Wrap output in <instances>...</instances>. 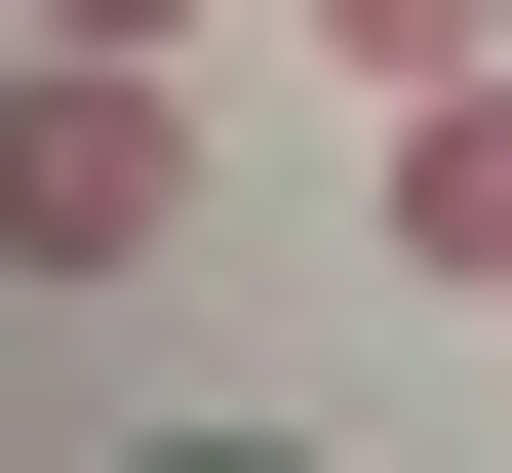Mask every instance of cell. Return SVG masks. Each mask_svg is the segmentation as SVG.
<instances>
[{"mask_svg": "<svg viewBox=\"0 0 512 473\" xmlns=\"http://www.w3.org/2000/svg\"><path fill=\"white\" fill-rule=\"evenodd\" d=\"M197 237V40H0V276H158Z\"/></svg>", "mask_w": 512, "mask_h": 473, "instance_id": "1", "label": "cell"}, {"mask_svg": "<svg viewBox=\"0 0 512 473\" xmlns=\"http://www.w3.org/2000/svg\"><path fill=\"white\" fill-rule=\"evenodd\" d=\"M394 276H473V316H512V79H434V119H394Z\"/></svg>", "mask_w": 512, "mask_h": 473, "instance_id": "2", "label": "cell"}, {"mask_svg": "<svg viewBox=\"0 0 512 473\" xmlns=\"http://www.w3.org/2000/svg\"><path fill=\"white\" fill-rule=\"evenodd\" d=\"M276 40H316L355 119H434V79H512V0H276Z\"/></svg>", "mask_w": 512, "mask_h": 473, "instance_id": "3", "label": "cell"}, {"mask_svg": "<svg viewBox=\"0 0 512 473\" xmlns=\"http://www.w3.org/2000/svg\"><path fill=\"white\" fill-rule=\"evenodd\" d=\"M40 40H237V0H40Z\"/></svg>", "mask_w": 512, "mask_h": 473, "instance_id": "4", "label": "cell"}]
</instances>
